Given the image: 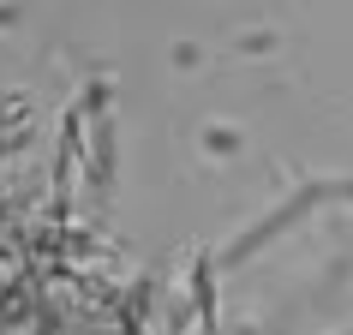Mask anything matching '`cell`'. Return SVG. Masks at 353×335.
Listing matches in <instances>:
<instances>
[{
    "instance_id": "obj_1",
    "label": "cell",
    "mask_w": 353,
    "mask_h": 335,
    "mask_svg": "<svg viewBox=\"0 0 353 335\" xmlns=\"http://www.w3.org/2000/svg\"><path fill=\"white\" fill-rule=\"evenodd\" d=\"M347 335H353V329H347Z\"/></svg>"
}]
</instances>
